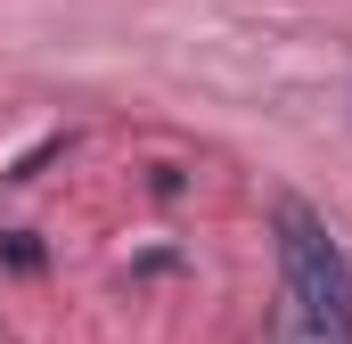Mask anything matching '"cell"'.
Instances as JSON below:
<instances>
[{"label": "cell", "mask_w": 352, "mask_h": 344, "mask_svg": "<svg viewBox=\"0 0 352 344\" xmlns=\"http://www.w3.org/2000/svg\"><path fill=\"white\" fill-rule=\"evenodd\" d=\"M278 344H352V262L311 205H278Z\"/></svg>", "instance_id": "1"}]
</instances>
